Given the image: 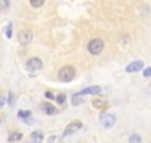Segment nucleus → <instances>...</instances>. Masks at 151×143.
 <instances>
[{
  "instance_id": "nucleus-1",
  "label": "nucleus",
  "mask_w": 151,
  "mask_h": 143,
  "mask_svg": "<svg viewBox=\"0 0 151 143\" xmlns=\"http://www.w3.org/2000/svg\"><path fill=\"white\" fill-rule=\"evenodd\" d=\"M58 76H59V79L62 82H71L74 79V76H76V69L71 67V66H65V67H62L59 70Z\"/></svg>"
},
{
  "instance_id": "nucleus-2",
  "label": "nucleus",
  "mask_w": 151,
  "mask_h": 143,
  "mask_svg": "<svg viewBox=\"0 0 151 143\" xmlns=\"http://www.w3.org/2000/svg\"><path fill=\"white\" fill-rule=\"evenodd\" d=\"M42 67H43V61H42L40 58H37V57L30 58V60L27 61V64H25V69L30 72L31 75H36Z\"/></svg>"
},
{
  "instance_id": "nucleus-3",
  "label": "nucleus",
  "mask_w": 151,
  "mask_h": 143,
  "mask_svg": "<svg viewBox=\"0 0 151 143\" xmlns=\"http://www.w3.org/2000/svg\"><path fill=\"white\" fill-rule=\"evenodd\" d=\"M88 51L92 54V55H98L104 51V42L101 39H92L88 45Z\"/></svg>"
},
{
  "instance_id": "nucleus-4",
  "label": "nucleus",
  "mask_w": 151,
  "mask_h": 143,
  "mask_svg": "<svg viewBox=\"0 0 151 143\" xmlns=\"http://www.w3.org/2000/svg\"><path fill=\"white\" fill-rule=\"evenodd\" d=\"M83 127V122L82 121H79V119H76V121H71L67 127H65V130H64V136H68V134H74V133H77V131H80V128Z\"/></svg>"
},
{
  "instance_id": "nucleus-5",
  "label": "nucleus",
  "mask_w": 151,
  "mask_h": 143,
  "mask_svg": "<svg viewBox=\"0 0 151 143\" xmlns=\"http://www.w3.org/2000/svg\"><path fill=\"white\" fill-rule=\"evenodd\" d=\"M33 40V33L30 30H21L18 34V42L21 45H28Z\"/></svg>"
},
{
  "instance_id": "nucleus-6",
  "label": "nucleus",
  "mask_w": 151,
  "mask_h": 143,
  "mask_svg": "<svg viewBox=\"0 0 151 143\" xmlns=\"http://www.w3.org/2000/svg\"><path fill=\"white\" fill-rule=\"evenodd\" d=\"M114 124H116V116H114V115L107 113V115H102V116H101V125H102L104 128H111Z\"/></svg>"
},
{
  "instance_id": "nucleus-7",
  "label": "nucleus",
  "mask_w": 151,
  "mask_h": 143,
  "mask_svg": "<svg viewBox=\"0 0 151 143\" xmlns=\"http://www.w3.org/2000/svg\"><path fill=\"white\" fill-rule=\"evenodd\" d=\"M142 67H144V63L141 60H136V61H132L130 64L126 66V72L127 73H136V72L142 70Z\"/></svg>"
},
{
  "instance_id": "nucleus-8",
  "label": "nucleus",
  "mask_w": 151,
  "mask_h": 143,
  "mask_svg": "<svg viewBox=\"0 0 151 143\" xmlns=\"http://www.w3.org/2000/svg\"><path fill=\"white\" fill-rule=\"evenodd\" d=\"M102 91V88L101 87H98V85H95V87H88V88H85L83 91H80V94L82 96H85V94H92V96H98L99 93Z\"/></svg>"
},
{
  "instance_id": "nucleus-9",
  "label": "nucleus",
  "mask_w": 151,
  "mask_h": 143,
  "mask_svg": "<svg viewBox=\"0 0 151 143\" xmlns=\"http://www.w3.org/2000/svg\"><path fill=\"white\" fill-rule=\"evenodd\" d=\"M43 139H45V136L42 131H34L30 137V143H43Z\"/></svg>"
},
{
  "instance_id": "nucleus-10",
  "label": "nucleus",
  "mask_w": 151,
  "mask_h": 143,
  "mask_svg": "<svg viewBox=\"0 0 151 143\" xmlns=\"http://www.w3.org/2000/svg\"><path fill=\"white\" fill-rule=\"evenodd\" d=\"M71 103H73L74 106H80L82 103H85V97H83L80 93H76V94L71 96Z\"/></svg>"
},
{
  "instance_id": "nucleus-11",
  "label": "nucleus",
  "mask_w": 151,
  "mask_h": 143,
  "mask_svg": "<svg viewBox=\"0 0 151 143\" xmlns=\"http://www.w3.org/2000/svg\"><path fill=\"white\" fill-rule=\"evenodd\" d=\"M92 106L96 107V109H105V107H107V101L102 100V98H95V100L92 101Z\"/></svg>"
},
{
  "instance_id": "nucleus-12",
  "label": "nucleus",
  "mask_w": 151,
  "mask_h": 143,
  "mask_svg": "<svg viewBox=\"0 0 151 143\" xmlns=\"http://www.w3.org/2000/svg\"><path fill=\"white\" fill-rule=\"evenodd\" d=\"M42 109H43V112H46L47 115H53V113H56V107H53V106L49 104V103L42 104Z\"/></svg>"
},
{
  "instance_id": "nucleus-13",
  "label": "nucleus",
  "mask_w": 151,
  "mask_h": 143,
  "mask_svg": "<svg viewBox=\"0 0 151 143\" xmlns=\"http://www.w3.org/2000/svg\"><path fill=\"white\" fill-rule=\"evenodd\" d=\"M22 139V134L21 133H18V131H15V133H11L9 134V137H8V140L11 142V143H14V142H18V140H21Z\"/></svg>"
},
{
  "instance_id": "nucleus-14",
  "label": "nucleus",
  "mask_w": 151,
  "mask_h": 143,
  "mask_svg": "<svg viewBox=\"0 0 151 143\" xmlns=\"http://www.w3.org/2000/svg\"><path fill=\"white\" fill-rule=\"evenodd\" d=\"M129 143H142V137L139 134H132L129 137Z\"/></svg>"
},
{
  "instance_id": "nucleus-15",
  "label": "nucleus",
  "mask_w": 151,
  "mask_h": 143,
  "mask_svg": "<svg viewBox=\"0 0 151 143\" xmlns=\"http://www.w3.org/2000/svg\"><path fill=\"white\" fill-rule=\"evenodd\" d=\"M30 116H31V112L30 110H19L18 112V118H21V119H27Z\"/></svg>"
},
{
  "instance_id": "nucleus-16",
  "label": "nucleus",
  "mask_w": 151,
  "mask_h": 143,
  "mask_svg": "<svg viewBox=\"0 0 151 143\" xmlns=\"http://www.w3.org/2000/svg\"><path fill=\"white\" fill-rule=\"evenodd\" d=\"M9 5H11V2H9V0H0V12L6 11V9L9 8Z\"/></svg>"
},
{
  "instance_id": "nucleus-17",
  "label": "nucleus",
  "mask_w": 151,
  "mask_h": 143,
  "mask_svg": "<svg viewBox=\"0 0 151 143\" xmlns=\"http://www.w3.org/2000/svg\"><path fill=\"white\" fill-rule=\"evenodd\" d=\"M30 5L33 8H40L45 5V0H30Z\"/></svg>"
},
{
  "instance_id": "nucleus-18",
  "label": "nucleus",
  "mask_w": 151,
  "mask_h": 143,
  "mask_svg": "<svg viewBox=\"0 0 151 143\" xmlns=\"http://www.w3.org/2000/svg\"><path fill=\"white\" fill-rule=\"evenodd\" d=\"M12 28H14V24H9V26L6 27V37H8V39L12 37Z\"/></svg>"
},
{
  "instance_id": "nucleus-19",
  "label": "nucleus",
  "mask_w": 151,
  "mask_h": 143,
  "mask_svg": "<svg viewBox=\"0 0 151 143\" xmlns=\"http://www.w3.org/2000/svg\"><path fill=\"white\" fill-rule=\"evenodd\" d=\"M55 98H56V101H58L59 104H62V103L65 101V98H67V97H65L64 94H59V96H58V97H55Z\"/></svg>"
},
{
  "instance_id": "nucleus-20",
  "label": "nucleus",
  "mask_w": 151,
  "mask_h": 143,
  "mask_svg": "<svg viewBox=\"0 0 151 143\" xmlns=\"http://www.w3.org/2000/svg\"><path fill=\"white\" fill-rule=\"evenodd\" d=\"M144 76L145 78H150L151 76V67H145L144 69Z\"/></svg>"
},
{
  "instance_id": "nucleus-21",
  "label": "nucleus",
  "mask_w": 151,
  "mask_h": 143,
  "mask_svg": "<svg viewBox=\"0 0 151 143\" xmlns=\"http://www.w3.org/2000/svg\"><path fill=\"white\" fill-rule=\"evenodd\" d=\"M5 103H6V97H5V96H0V109L3 107Z\"/></svg>"
},
{
  "instance_id": "nucleus-22",
  "label": "nucleus",
  "mask_w": 151,
  "mask_h": 143,
  "mask_svg": "<svg viewBox=\"0 0 151 143\" xmlns=\"http://www.w3.org/2000/svg\"><path fill=\"white\" fill-rule=\"evenodd\" d=\"M45 96H46V98H49V100H52V98H55V97H56V96H53V94H52L50 91H47V93H46Z\"/></svg>"
},
{
  "instance_id": "nucleus-23",
  "label": "nucleus",
  "mask_w": 151,
  "mask_h": 143,
  "mask_svg": "<svg viewBox=\"0 0 151 143\" xmlns=\"http://www.w3.org/2000/svg\"><path fill=\"white\" fill-rule=\"evenodd\" d=\"M14 100H15V96L11 93L9 94V98H8V101H9V104H14Z\"/></svg>"
},
{
  "instance_id": "nucleus-24",
  "label": "nucleus",
  "mask_w": 151,
  "mask_h": 143,
  "mask_svg": "<svg viewBox=\"0 0 151 143\" xmlns=\"http://www.w3.org/2000/svg\"><path fill=\"white\" fill-rule=\"evenodd\" d=\"M0 124H2V121H0Z\"/></svg>"
}]
</instances>
